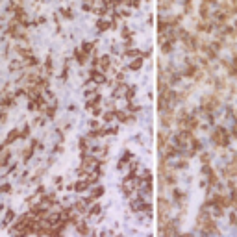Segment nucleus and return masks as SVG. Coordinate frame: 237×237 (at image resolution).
I'll return each mask as SVG.
<instances>
[{"label":"nucleus","mask_w":237,"mask_h":237,"mask_svg":"<svg viewBox=\"0 0 237 237\" xmlns=\"http://www.w3.org/2000/svg\"><path fill=\"white\" fill-rule=\"evenodd\" d=\"M35 145H37V143H35V141H34V143H32V147H28V150L24 152V157H22V159H24V161H28V159L32 157V154H34V150H35Z\"/></svg>","instance_id":"nucleus-18"},{"label":"nucleus","mask_w":237,"mask_h":237,"mask_svg":"<svg viewBox=\"0 0 237 237\" xmlns=\"http://www.w3.org/2000/svg\"><path fill=\"white\" fill-rule=\"evenodd\" d=\"M2 207H4V206H0V211H2Z\"/></svg>","instance_id":"nucleus-46"},{"label":"nucleus","mask_w":237,"mask_h":237,"mask_svg":"<svg viewBox=\"0 0 237 237\" xmlns=\"http://www.w3.org/2000/svg\"><path fill=\"white\" fill-rule=\"evenodd\" d=\"M19 137H20V132H19V130H11V132H9V135L6 137V145H11L13 141H17Z\"/></svg>","instance_id":"nucleus-9"},{"label":"nucleus","mask_w":237,"mask_h":237,"mask_svg":"<svg viewBox=\"0 0 237 237\" xmlns=\"http://www.w3.org/2000/svg\"><path fill=\"white\" fill-rule=\"evenodd\" d=\"M74 56H76V61H78L80 65H85V61H87V54H85L83 50H80V48H78V50L74 52Z\"/></svg>","instance_id":"nucleus-11"},{"label":"nucleus","mask_w":237,"mask_h":237,"mask_svg":"<svg viewBox=\"0 0 237 237\" xmlns=\"http://www.w3.org/2000/svg\"><path fill=\"white\" fill-rule=\"evenodd\" d=\"M111 26H113V22H108V20H102V19L97 20V28H98L100 32H106V30H109Z\"/></svg>","instance_id":"nucleus-10"},{"label":"nucleus","mask_w":237,"mask_h":237,"mask_svg":"<svg viewBox=\"0 0 237 237\" xmlns=\"http://www.w3.org/2000/svg\"><path fill=\"white\" fill-rule=\"evenodd\" d=\"M161 50H163V54H169V52L172 50V41H169V39H167V41H165V43H163V46H161Z\"/></svg>","instance_id":"nucleus-21"},{"label":"nucleus","mask_w":237,"mask_h":237,"mask_svg":"<svg viewBox=\"0 0 237 237\" xmlns=\"http://www.w3.org/2000/svg\"><path fill=\"white\" fill-rule=\"evenodd\" d=\"M9 189H11V187H9V183H8V185H0V193H6V191L9 193Z\"/></svg>","instance_id":"nucleus-35"},{"label":"nucleus","mask_w":237,"mask_h":237,"mask_svg":"<svg viewBox=\"0 0 237 237\" xmlns=\"http://www.w3.org/2000/svg\"><path fill=\"white\" fill-rule=\"evenodd\" d=\"M176 167H178V169H183V167H187V163H185V161H178Z\"/></svg>","instance_id":"nucleus-41"},{"label":"nucleus","mask_w":237,"mask_h":237,"mask_svg":"<svg viewBox=\"0 0 237 237\" xmlns=\"http://www.w3.org/2000/svg\"><path fill=\"white\" fill-rule=\"evenodd\" d=\"M161 124H163V126H171V124H172V115H165V117L161 118Z\"/></svg>","instance_id":"nucleus-26"},{"label":"nucleus","mask_w":237,"mask_h":237,"mask_svg":"<svg viewBox=\"0 0 237 237\" xmlns=\"http://www.w3.org/2000/svg\"><path fill=\"white\" fill-rule=\"evenodd\" d=\"M93 46H94L93 43H83V44H82V50H83L85 54H89V52L93 50Z\"/></svg>","instance_id":"nucleus-30"},{"label":"nucleus","mask_w":237,"mask_h":237,"mask_svg":"<svg viewBox=\"0 0 237 237\" xmlns=\"http://www.w3.org/2000/svg\"><path fill=\"white\" fill-rule=\"evenodd\" d=\"M91 80L94 82V83H104L106 82V76L102 74V73H98V70H91Z\"/></svg>","instance_id":"nucleus-3"},{"label":"nucleus","mask_w":237,"mask_h":237,"mask_svg":"<svg viewBox=\"0 0 237 237\" xmlns=\"http://www.w3.org/2000/svg\"><path fill=\"white\" fill-rule=\"evenodd\" d=\"M132 6H133V8H139L141 2H139V0H132Z\"/></svg>","instance_id":"nucleus-42"},{"label":"nucleus","mask_w":237,"mask_h":237,"mask_svg":"<svg viewBox=\"0 0 237 237\" xmlns=\"http://www.w3.org/2000/svg\"><path fill=\"white\" fill-rule=\"evenodd\" d=\"M104 70L106 69H109V65H111V61H109V56H104V58H100V63H98Z\"/></svg>","instance_id":"nucleus-22"},{"label":"nucleus","mask_w":237,"mask_h":237,"mask_svg":"<svg viewBox=\"0 0 237 237\" xmlns=\"http://www.w3.org/2000/svg\"><path fill=\"white\" fill-rule=\"evenodd\" d=\"M87 187H89V182H87V178H85V180H78V182L74 183V189H76V193H82V191H85Z\"/></svg>","instance_id":"nucleus-8"},{"label":"nucleus","mask_w":237,"mask_h":237,"mask_svg":"<svg viewBox=\"0 0 237 237\" xmlns=\"http://www.w3.org/2000/svg\"><path fill=\"white\" fill-rule=\"evenodd\" d=\"M202 161L207 163V161H209V156H207V154H202Z\"/></svg>","instance_id":"nucleus-43"},{"label":"nucleus","mask_w":237,"mask_h":237,"mask_svg":"<svg viewBox=\"0 0 237 237\" xmlns=\"http://www.w3.org/2000/svg\"><path fill=\"white\" fill-rule=\"evenodd\" d=\"M126 56L128 58H145V54H141V50H135V48L126 50Z\"/></svg>","instance_id":"nucleus-15"},{"label":"nucleus","mask_w":237,"mask_h":237,"mask_svg":"<svg viewBox=\"0 0 237 237\" xmlns=\"http://www.w3.org/2000/svg\"><path fill=\"white\" fill-rule=\"evenodd\" d=\"M85 204H87V200H82V202H76V204H74V207H76V211H78V213H85Z\"/></svg>","instance_id":"nucleus-25"},{"label":"nucleus","mask_w":237,"mask_h":237,"mask_svg":"<svg viewBox=\"0 0 237 237\" xmlns=\"http://www.w3.org/2000/svg\"><path fill=\"white\" fill-rule=\"evenodd\" d=\"M61 13H63V15H65V17H70V9H63V11H61Z\"/></svg>","instance_id":"nucleus-44"},{"label":"nucleus","mask_w":237,"mask_h":237,"mask_svg":"<svg viewBox=\"0 0 237 237\" xmlns=\"http://www.w3.org/2000/svg\"><path fill=\"white\" fill-rule=\"evenodd\" d=\"M9 161V152L8 150H0V167H6Z\"/></svg>","instance_id":"nucleus-12"},{"label":"nucleus","mask_w":237,"mask_h":237,"mask_svg":"<svg viewBox=\"0 0 237 237\" xmlns=\"http://www.w3.org/2000/svg\"><path fill=\"white\" fill-rule=\"evenodd\" d=\"M211 139H213V143L219 145V147H226L230 143V133L222 128V126H217L215 130H213L211 133Z\"/></svg>","instance_id":"nucleus-1"},{"label":"nucleus","mask_w":237,"mask_h":237,"mask_svg":"<svg viewBox=\"0 0 237 237\" xmlns=\"http://www.w3.org/2000/svg\"><path fill=\"white\" fill-rule=\"evenodd\" d=\"M132 156H130V152H126L122 157H121V161H118V169H124L126 167V165H128V159H130Z\"/></svg>","instance_id":"nucleus-17"},{"label":"nucleus","mask_w":237,"mask_h":237,"mask_svg":"<svg viewBox=\"0 0 237 237\" xmlns=\"http://www.w3.org/2000/svg\"><path fill=\"white\" fill-rule=\"evenodd\" d=\"M104 195V187H94L93 189V193H91V196L87 198V202H93V200H97L98 196H102Z\"/></svg>","instance_id":"nucleus-6"},{"label":"nucleus","mask_w":237,"mask_h":237,"mask_svg":"<svg viewBox=\"0 0 237 237\" xmlns=\"http://www.w3.org/2000/svg\"><path fill=\"white\" fill-rule=\"evenodd\" d=\"M172 196H174V200H176L178 204H183V193H182V191H174Z\"/></svg>","instance_id":"nucleus-27"},{"label":"nucleus","mask_w":237,"mask_h":237,"mask_svg":"<svg viewBox=\"0 0 237 237\" xmlns=\"http://www.w3.org/2000/svg\"><path fill=\"white\" fill-rule=\"evenodd\" d=\"M113 118H117V117H115V111H108V113H104V121H106V122H111Z\"/></svg>","instance_id":"nucleus-29"},{"label":"nucleus","mask_w":237,"mask_h":237,"mask_svg":"<svg viewBox=\"0 0 237 237\" xmlns=\"http://www.w3.org/2000/svg\"><path fill=\"white\" fill-rule=\"evenodd\" d=\"M128 89H130V87H126V85H117V89L113 91V98H121V97H124V98H126V93H128Z\"/></svg>","instance_id":"nucleus-2"},{"label":"nucleus","mask_w":237,"mask_h":237,"mask_svg":"<svg viewBox=\"0 0 237 237\" xmlns=\"http://www.w3.org/2000/svg\"><path fill=\"white\" fill-rule=\"evenodd\" d=\"M30 213H32V215H37V217H41V215H44V213H46V207H44V206H34Z\"/></svg>","instance_id":"nucleus-14"},{"label":"nucleus","mask_w":237,"mask_h":237,"mask_svg":"<svg viewBox=\"0 0 237 237\" xmlns=\"http://www.w3.org/2000/svg\"><path fill=\"white\" fill-rule=\"evenodd\" d=\"M233 65H235V67H237V56H235V58H233Z\"/></svg>","instance_id":"nucleus-45"},{"label":"nucleus","mask_w":237,"mask_h":237,"mask_svg":"<svg viewBox=\"0 0 237 237\" xmlns=\"http://www.w3.org/2000/svg\"><path fill=\"white\" fill-rule=\"evenodd\" d=\"M98 213H100V206H98V204H97V206H93V207L89 209V215H91V217H97Z\"/></svg>","instance_id":"nucleus-28"},{"label":"nucleus","mask_w":237,"mask_h":237,"mask_svg":"<svg viewBox=\"0 0 237 237\" xmlns=\"http://www.w3.org/2000/svg\"><path fill=\"white\" fill-rule=\"evenodd\" d=\"M13 219H15V213H13V211L9 209V211L6 213V215H4V226H8V224H9V222L13 221Z\"/></svg>","instance_id":"nucleus-23"},{"label":"nucleus","mask_w":237,"mask_h":237,"mask_svg":"<svg viewBox=\"0 0 237 237\" xmlns=\"http://www.w3.org/2000/svg\"><path fill=\"white\" fill-rule=\"evenodd\" d=\"M80 150H82L83 154L87 152V141H85V139H80Z\"/></svg>","instance_id":"nucleus-33"},{"label":"nucleus","mask_w":237,"mask_h":237,"mask_svg":"<svg viewBox=\"0 0 237 237\" xmlns=\"http://www.w3.org/2000/svg\"><path fill=\"white\" fill-rule=\"evenodd\" d=\"M195 73H196V67H195V65H187V67H185V70H183V74H185V76H189V78H191V76H195Z\"/></svg>","instance_id":"nucleus-16"},{"label":"nucleus","mask_w":237,"mask_h":237,"mask_svg":"<svg viewBox=\"0 0 237 237\" xmlns=\"http://www.w3.org/2000/svg\"><path fill=\"white\" fill-rule=\"evenodd\" d=\"M165 183H169V185H174V183H176V178H174V174H171V172H165Z\"/></svg>","instance_id":"nucleus-24"},{"label":"nucleus","mask_w":237,"mask_h":237,"mask_svg":"<svg viewBox=\"0 0 237 237\" xmlns=\"http://www.w3.org/2000/svg\"><path fill=\"white\" fill-rule=\"evenodd\" d=\"M169 82H171V83H178V82H180V76H178V74H174V76L169 80Z\"/></svg>","instance_id":"nucleus-37"},{"label":"nucleus","mask_w":237,"mask_h":237,"mask_svg":"<svg viewBox=\"0 0 237 237\" xmlns=\"http://www.w3.org/2000/svg\"><path fill=\"white\" fill-rule=\"evenodd\" d=\"M230 221H232V224H237V217H235V213H232V215H230Z\"/></svg>","instance_id":"nucleus-40"},{"label":"nucleus","mask_w":237,"mask_h":237,"mask_svg":"<svg viewBox=\"0 0 237 237\" xmlns=\"http://www.w3.org/2000/svg\"><path fill=\"white\" fill-rule=\"evenodd\" d=\"M167 150H165V157H174L176 154H180V148L176 145H169V147H165Z\"/></svg>","instance_id":"nucleus-5"},{"label":"nucleus","mask_w":237,"mask_h":237,"mask_svg":"<svg viewBox=\"0 0 237 237\" xmlns=\"http://www.w3.org/2000/svg\"><path fill=\"white\" fill-rule=\"evenodd\" d=\"M78 233H82V235H87V233H89V228H87L85 224H78Z\"/></svg>","instance_id":"nucleus-31"},{"label":"nucleus","mask_w":237,"mask_h":237,"mask_svg":"<svg viewBox=\"0 0 237 237\" xmlns=\"http://www.w3.org/2000/svg\"><path fill=\"white\" fill-rule=\"evenodd\" d=\"M98 102H100V97L97 94L94 98H91V100L87 102V108H89V109H94V108H98Z\"/></svg>","instance_id":"nucleus-19"},{"label":"nucleus","mask_w":237,"mask_h":237,"mask_svg":"<svg viewBox=\"0 0 237 237\" xmlns=\"http://www.w3.org/2000/svg\"><path fill=\"white\" fill-rule=\"evenodd\" d=\"M222 213H224V211H222L221 206H213V215H215V217H221Z\"/></svg>","instance_id":"nucleus-32"},{"label":"nucleus","mask_w":237,"mask_h":237,"mask_svg":"<svg viewBox=\"0 0 237 237\" xmlns=\"http://www.w3.org/2000/svg\"><path fill=\"white\" fill-rule=\"evenodd\" d=\"M122 37H124V39H126V37H132V32H130L128 28H124V30H122Z\"/></svg>","instance_id":"nucleus-36"},{"label":"nucleus","mask_w":237,"mask_h":237,"mask_svg":"<svg viewBox=\"0 0 237 237\" xmlns=\"http://www.w3.org/2000/svg\"><path fill=\"white\" fill-rule=\"evenodd\" d=\"M133 94H135V87H130V89H128V93H126V98H128V100H132V98H133Z\"/></svg>","instance_id":"nucleus-34"},{"label":"nucleus","mask_w":237,"mask_h":237,"mask_svg":"<svg viewBox=\"0 0 237 237\" xmlns=\"http://www.w3.org/2000/svg\"><path fill=\"white\" fill-rule=\"evenodd\" d=\"M28 132H30V128L26 126L24 130H22V132H20V137H28Z\"/></svg>","instance_id":"nucleus-38"},{"label":"nucleus","mask_w":237,"mask_h":237,"mask_svg":"<svg viewBox=\"0 0 237 237\" xmlns=\"http://www.w3.org/2000/svg\"><path fill=\"white\" fill-rule=\"evenodd\" d=\"M115 117H117V118H118V121H121V122H124V124H126V122H130L132 118H133V117H130V115H128L126 111H115Z\"/></svg>","instance_id":"nucleus-7"},{"label":"nucleus","mask_w":237,"mask_h":237,"mask_svg":"<svg viewBox=\"0 0 237 237\" xmlns=\"http://www.w3.org/2000/svg\"><path fill=\"white\" fill-rule=\"evenodd\" d=\"M59 222H61V215H59V213H52V215L46 217V224H48V226H56Z\"/></svg>","instance_id":"nucleus-4"},{"label":"nucleus","mask_w":237,"mask_h":237,"mask_svg":"<svg viewBox=\"0 0 237 237\" xmlns=\"http://www.w3.org/2000/svg\"><path fill=\"white\" fill-rule=\"evenodd\" d=\"M141 67H143V59H141V58H135V59L130 61V65H128V69H132V70H139Z\"/></svg>","instance_id":"nucleus-13"},{"label":"nucleus","mask_w":237,"mask_h":237,"mask_svg":"<svg viewBox=\"0 0 237 237\" xmlns=\"http://www.w3.org/2000/svg\"><path fill=\"white\" fill-rule=\"evenodd\" d=\"M191 147H193V148H191L193 152H198V150L202 148V143H200V141H198L196 137H193V139H191Z\"/></svg>","instance_id":"nucleus-20"},{"label":"nucleus","mask_w":237,"mask_h":237,"mask_svg":"<svg viewBox=\"0 0 237 237\" xmlns=\"http://www.w3.org/2000/svg\"><path fill=\"white\" fill-rule=\"evenodd\" d=\"M235 118H237V113H235Z\"/></svg>","instance_id":"nucleus-47"},{"label":"nucleus","mask_w":237,"mask_h":237,"mask_svg":"<svg viewBox=\"0 0 237 237\" xmlns=\"http://www.w3.org/2000/svg\"><path fill=\"white\" fill-rule=\"evenodd\" d=\"M130 169H132V172L137 171V161H132V163H130Z\"/></svg>","instance_id":"nucleus-39"}]
</instances>
